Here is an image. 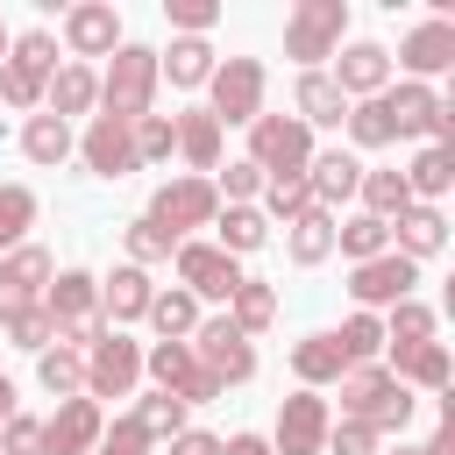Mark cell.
<instances>
[{
    "instance_id": "38",
    "label": "cell",
    "mask_w": 455,
    "mask_h": 455,
    "mask_svg": "<svg viewBox=\"0 0 455 455\" xmlns=\"http://www.w3.org/2000/svg\"><path fill=\"white\" fill-rule=\"evenodd\" d=\"M355 192H363V213H377L384 228L412 206V192H405V178H398V171H363V185H355Z\"/></svg>"
},
{
    "instance_id": "19",
    "label": "cell",
    "mask_w": 455,
    "mask_h": 455,
    "mask_svg": "<svg viewBox=\"0 0 455 455\" xmlns=\"http://www.w3.org/2000/svg\"><path fill=\"white\" fill-rule=\"evenodd\" d=\"M398 64L412 71V85H427V78H441L448 64H455V21L448 14H427L405 43H398Z\"/></svg>"
},
{
    "instance_id": "41",
    "label": "cell",
    "mask_w": 455,
    "mask_h": 455,
    "mask_svg": "<svg viewBox=\"0 0 455 455\" xmlns=\"http://www.w3.org/2000/svg\"><path fill=\"white\" fill-rule=\"evenodd\" d=\"M419 341H434V306H419V299L391 306V320H384V348L398 355V348H419Z\"/></svg>"
},
{
    "instance_id": "33",
    "label": "cell",
    "mask_w": 455,
    "mask_h": 455,
    "mask_svg": "<svg viewBox=\"0 0 455 455\" xmlns=\"http://www.w3.org/2000/svg\"><path fill=\"white\" fill-rule=\"evenodd\" d=\"M21 156H28V164H64V156H71V121L28 114V121H21Z\"/></svg>"
},
{
    "instance_id": "43",
    "label": "cell",
    "mask_w": 455,
    "mask_h": 455,
    "mask_svg": "<svg viewBox=\"0 0 455 455\" xmlns=\"http://www.w3.org/2000/svg\"><path fill=\"white\" fill-rule=\"evenodd\" d=\"M121 235H128V263H135V270H142V263H171V256H178V235H164L149 213H135Z\"/></svg>"
},
{
    "instance_id": "9",
    "label": "cell",
    "mask_w": 455,
    "mask_h": 455,
    "mask_svg": "<svg viewBox=\"0 0 455 455\" xmlns=\"http://www.w3.org/2000/svg\"><path fill=\"white\" fill-rule=\"evenodd\" d=\"M213 213H220V192H213V178H164L156 185V199H149V220L164 228V235H185V228H213Z\"/></svg>"
},
{
    "instance_id": "32",
    "label": "cell",
    "mask_w": 455,
    "mask_h": 455,
    "mask_svg": "<svg viewBox=\"0 0 455 455\" xmlns=\"http://www.w3.org/2000/svg\"><path fill=\"white\" fill-rule=\"evenodd\" d=\"M270 320H277V284L242 277V284H235V299H228V327H235V334H263Z\"/></svg>"
},
{
    "instance_id": "28",
    "label": "cell",
    "mask_w": 455,
    "mask_h": 455,
    "mask_svg": "<svg viewBox=\"0 0 455 455\" xmlns=\"http://www.w3.org/2000/svg\"><path fill=\"white\" fill-rule=\"evenodd\" d=\"M391 377H398L405 391H412V384H419V391H448V384H455V363H448L441 341H419V348H398V355H391Z\"/></svg>"
},
{
    "instance_id": "10",
    "label": "cell",
    "mask_w": 455,
    "mask_h": 455,
    "mask_svg": "<svg viewBox=\"0 0 455 455\" xmlns=\"http://www.w3.org/2000/svg\"><path fill=\"white\" fill-rule=\"evenodd\" d=\"M327 398L320 391H291L277 405V427H270V455H327Z\"/></svg>"
},
{
    "instance_id": "3",
    "label": "cell",
    "mask_w": 455,
    "mask_h": 455,
    "mask_svg": "<svg viewBox=\"0 0 455 455\" xmlns=\"http://www.w3.org/2000/svg\"><path fill=\"white\" fill-rule=\"evenodd\" d=\"M341 36H348V0H299L284 14V57L306 71H320V57H334Z\"/></svg>"
},
{
    "instance_id": "21",
    "label": "cell",
    "mask_w": 455,
    "mask_h": 455,
    "mask_svg": "<svg viewBox=\"0 0 455 455\" xmlns=\"http://www.w3.org/2000/svg\"><path fill=\"white\" fill-rule=\"evenodd\" d=\"M171 135H178V156L192 164V178H213V171H220V121H213L206 107L171 114Z\"/></svg>"
},
{
    "instance_id": "12",
    "label": "cell",
    "mask_w": 455,
    "mask_h": 455,
    "mask_svg": "<svg viewBox=\"0 0 455 455\" xmlns=\"http://www.w3.org/2000/svg\"><path fill=\"white\" fill-rule=\"evenodd\" d=\"M412 284H419V263H405L398 249H384V256L355 263V277H348V291H355V306H363V313H377V306H405V299H412Z\"/></svg>"
},
{
    "instance_id": "56",
    "label": "cell",
    "mask_w": 455,
    "mask_h": 455,
    "mask_svg": "<svg viewBox=\"0 0 455 455\" xmlns=\"http://www.w3.org/2000/svg\"><path fill=\"white\" fill-rule=\"evenodd\" d=\"M7 419H14V384L0 377V427H7Z\"/></svg>"
},
{
    "instance_id": "16",
    "label": "cell",
    "mask_w": 455,
    "mask_h": 455,
    "mask_svg": "<svg viewBox=\"0 0 455 455\" xmlns=\"http://www.w3.org/2000/svg\"><path fill=\"white\" fill-rule=\"evenodd\" d=\"M334 85H341V100L355 107V100H377L384 85H391V50L384 43H348V50H334V71H327Z\"/></svg>"
},
{
    "instance_id": "5",
    "label": "cell",
    "mask_w": 455,
    "mask_h": 455,
    "mask_svg": "<svg viewBox=\"0 0 455 455\" xmlns=\"http://www.w3.org/2000/svg\"><path fill=\"white\" fill-rule=\"evenodd\" d=\"M185 348H192V363H199V370H206L220 391L256 377V348H249V334H235V327H228V313H220V320H199Z\"/></svg>"
},
{
    "instance_id": "50",
    "label": "cell",
    "mask_w": 455,
    "mask_h": 455,
    "mask_svg": "<svg viewBox=\"0 0 455 455\" xmlns=\"http://www.w3.org/2000/svg\"><path fill=\"white\" fill-rule=\"evenodd\" d=\"M0 455H43V419L14 412V419L0 427Z\"/></svg>"
},
{
    "instance_id": "54",
    "label": "cell",
    "mask_w": 455,
    "mask_h": 455,
    "mask_svg": "<svg viewBox=\"0 0 455 455\" xmlns=\"http://www.w3.org/2000/svg\"><path fill=\"white\" fill-rule=\"evenodd\" d=\"M171 455H220V441H213V434H199V427H185V434L171 441Z\"/></svg>"
},
{
    "instance_id": "42",
    "label": "cell",
    "mask_w": 455,
    "mask_h": 455,
    "mask_svg": "<svg viewBox=\"0 0 455 455\" xmlns=\"http://www.w3.org/2000/svg\"><path fill=\"white\" fill-rule=\"evenodd\" d=\"M28 228H36V192L28 185H0V256L21 249Z\"/></svg>"
},
{
    "instance_id": "35",
    "label": "cell",
    "mask_w": 455,
    "mask_h": 455,
    "mask_svg": "<svg viewBox=\"0 0 455 455\" xmlns=\"http://www.w3.org/2000/svg\"><path fill=\"white\" fill-rule=\"evenodd\" d=\"M341 128H348V142H355V149H391V142H398V128H391V107H384V92H377V100H355Z\"/></svg>"
},
{
    "instance_id": "13",
    "label": "cell",
    "mask_w": 455,
    "mask_h": 455,
    "mask_svg": "<svg viewBox=\"0 0 455 455\" xmlns=\"http://www.w3.org/2000/svg\"><path fill=\"white\" fill-rule=\"evenodd\" d=\"M50 277H57L50 249H36V242L7 249V256H0V320H7V313H21V306H43Z\"/></svg>"
},
{
    "instance_id": "20",
    "label": "cell",
    "mask_w": 455,
    "mask_h": 455,
    "mask_svg": "<svg viewBox=\"0 0 455 455\" xmlns=\"http://www.w3.org/2000/svg\"><path fill=\"white\" fill-rule=\"evenodd\" d=\"M299 178H306L313 206H320V213H334L341 199H355V185H363V164H355L348 149H313V164H306Z\"/></svg>"
},
{
    "instance_id": "18",
    "label": "cell",
    "mask_w": 455,
    "mask_h": 455,
    "mask_svg": "<svg viewBox=\"0 0 455 455\" xmlns=\"http://www.w3.org/2000/svg\"><path fill=\"white\" fill-rule=\"evenodd\" d=\"M100 434H107L100 405H92V398H64V405L43 419V455H92Z\"/></svg>"
},
{
    "instance_id": "31",
    "label": "cell",
    "mask_w": 455,
    "mask_h": 455,
    "mask_svg": "<svg viewBox=\"0 0 455 455\" xmlns=\"http://www.w3.org/2000/svg\"><path fill=\"white\" fill-rule=\"evenodd\" d=\"M270 242V220L256 213V206H220L213 213V249L220 256H249V249H263Z\"/></svg>"
},
{
    "instance_id": "15",
    "label": "cell",
    "mask_w": 455,
    "mask_h": 455,
    "mask_svg": "<svg viewBox=\"0 0 455 455\" xmlns=\"http://www.w3.org/2000/svg\"><path fill=\"white\" fill-rule=\"evenodd\" d=\"M178 284L192 291V299H235V284H242V263L235 256H220L213 242H178Z\"/></svg>"
},
{
    "instance_id": "40",
    "label": "cell",
    "mask_w": 455,
    "mask_h": 455,
    "mask_svg": "<svg viewBox=\"0 0 455 455\" xmlns=\"http://www.w3.org/2000/svg\"><path fill=\"white\" fill-rule=\"evenodd\" d=\"M135 427H142V441H178L185 434V405L171 398V391H149V398H135V412H128Z\"/></svg>"
},
{
    "instance_id": "26",
    "label": "cell",
    "mask_w": 455,
    "mask_h": 455,
    "mask_svg": "<svg viewBox=\"0 0 455 455\" xmlns=\"http://www.w3.org/2000/svg\"><path fill=\"white\" fill-rule=\"evenodd\" d=\"M391 228H398V256H405V263L441 256V242H448V213H441V206H419V199H412Z\"/></svg>"
},
{
    "instance_id": "14",
    "label": "cell",
    "mask_w": 455,
    "mask_h": 455,
    "mask_svg": "<svg viewBox=\"0 0 455 455\" xmlns=\"http://www.w3.org/2000/svg\"><path fill=\"white\" fill-rule=\"evenodd\" d=\"M64 50H71V64L114 57V50H121V14H114V0H78V7H64Z\"/></svg>"
},
{
    "instance_id": "11",
    "label": "cell",
    "mask_w": 455,
    "mask_h": 455,
    "mask_svg": "<svg viewBox=\"0 0 455 455\" xmlns=\"http://www.w3.org/2000/svg\"><path fill=\"white\" fill-rule=\"evenodd\" d=\"M142 370H149V377H156V391H171L178 405H213V398H220V384L192 363V348H185V341H156V348L142 355Z\"/></svg>"
},
{
    "instance_id": "49",
    "label": "cell",
    "mask_w": 455,
    "mask_h": 455,
    "mask_svg": "<svg viewBox=\"0 0 455 455\" xmlns=\"http://www.w3.org/2000/svg\"><path fill=\"white\" fill-rule=\"evenodd\" d=\"M164 21H171L178 36H206V28L220 21V7H213V0H164Z\"/></svg>"
},
{
    "instance_id": "57",
    "label": "cell",
    "mask_w": 455,
    "mask_h": 455,
    "mask_svg": "<svg viewBox=\"0 0 455 455\" xmlns=\"http://www.w3.org/2000/svg\"><path fill=\"white\" fill-rule=\"evenodd\" d=\"M384 455H427V448H405V441H398V448H384Z\"/></svg>"
},
{
    "instance_id": "4",
    "label": "cell",
    "mask_w": 455,
    "mask_h": 455,
    "mask_svg": "<svg viewBox=\"0 0 455 455\" xmlns=\"http://www.w3.org/2000/svg\"><path fill=\"white\" fill-rule=\"evenodd\" d=\"M249 164L263 178H299L313 164V128L299 114H256L249 121Z\"/></svg>"
},
{
    "instance_id": "23",
    "label": "cell",
    "mask_w": 455,
    "mask_h": 455,
    "mask_svg": "<svg viewBox=\"0 0 455 455\" xmlns=\"http://www.w3.org/2000/svg\"><path fill=\"white\" fill-rule=\"evenodd\" d=\"M291 114H299L306 128H341V121H348V100H341V85H334L327 71H299V85H291Z\"/></svg>"
},
{
    "instance_id": "22",
    "label": "cell",
    "mask_w": 455,
    "mask_h": 455,
    "mask_svg": "<svg viewBox=\"0 0 455 455\" xmlns=\"http://www.w3.org/2000/svg\"><path fill=\"white\" fill-rule=\"evenodd\" d=\"M149 299H156V284H149V270H135V263H121L114 277H100V313H107V327L142 320V313H149Z\"/></svg>"
},
{
    "instance_id": "27",
    "label": "cell",
    "mask_w": 455,
    "mask_h": 455,
    "mask_svg": "<svg viewBox=\"0 0 455 455\" xmlns=\"http://www.w3.org/2000/svg\"><path fill=\"white\" fill-rule=\"evenodd\" d=\"M291 370H299V391H320V384H341L348 377V355H341L334 334H306L291 348Z\"/></svg>"
},
{
    "instance_id": "45",
    "label": "cell",
    "mask_w": 455,
    "mask_h": 455,
    "mask_svg": "<svg viewBox=\"0 0 455 455\" xmlns=\"http://www.w3.org/2000/svg\"><path fill=\"white\" fill-rule=\"evenodd\" d=\"M0 334H7L14 348H28V355H43V348L57 341V327H50V313H43V306H21V313H7V320H0Z\"/></svg>"
},
{
    "instance_id": "36",
    "label": "cell",
    "mask_w": 455,
    "mask_h": 455,
    "mask_svg": "<svg viewBox=\"0 0 455 455\" xmlns=\"http://www.w3.org/2000/svg\"><path fill=\"white\" fill-rule=\"evenodd\" d=\"M334 249L355 256V263H370V256L391 249V228H384L377 213H348V220H334Z\"/></svg>"
},
{
    "instance_id": "52",
    "label": "cell",
    "mask_w": 455,
    "mask_h": 455,
    "mask_svg": "<svg viewBox=\"0 0 455 455\" xmlns=\"http://www.w3.org/2000/svg\"><path fill=\"white\" fill-rule=\"evenodd\" d=\"M142 448H149V441H142V427H135V419L121 412V419H114L107 434H100V448H92V455H142Z\"/></svg>"
},
{
    "instance_id": "2",
    "label": "cell",
    "mask_w": 455,
    "mask_h": 455,
    "mask_svg": "<svg viewBox=\"0 0 455 455\" xmlns=\"http://www.w3.org/2000/svg\"><path fill=\"white\" fill-rule=\"evenodd\" d=\"M149 100H156V50L149 43H121L107 57V71H100V114L135 128L149 114Z\"/></svg>"
},
{
    "instance_id": "53",
    "label": "cell",
    "mask_w": 455,
    "mask_h": 455,
    "mask_svg": "<svg viewBox=\"0 0 455 455\" xmlns=\"http://www.w3.org/2000/svg\"><path fill=\"white\" fill-rule=\"evenodd\" d=\"M419 448H427V455H455V398H441V427H434Z\"/></svg>"
},
{
    "instance_id": "29",
    "label": "cell",
    "mask_w": 455,
    "mask_h": 455,
    "mask_svg": "<svg viewBox=\"0 0 455 455\" xmlns=\"http://www.w3.org/2000/svg\"><path fill=\"white\" fill-rule=\"evenodd\" d=\"M398 178H405V192H412L419 206H434V199L455 185V149H448V142H427V149H419V156H412Z\"/></svg>"
},
{
    "instance_id": "24",
    "label": "cell",
    "mask_w": 455,
    "mask_h": 455,
    "mask_svg": "<svg viewBox=\"0 0 455 455\" xmlns=\"http://www.w3.org/2000/svg\"><path fill=\"white\" fill-rule=\"evenodd\" d=\"M213 64H220V57H213L206 36H171V50H156V78H171V85H185V92L206 85Z\"/></svg>"
},
{
    "instance_id": "30",
    "label": "cell",
    "mask_w": 455,
    "mask_h": 455,
    "mask_svg": "<svg viewBox=\"0 0 455 455\" xmlns=\"http://www.w3.org/2000/svg\"><path fill=\"white\" fill-rule=\"evenodd\" d=\"M284 256L299 263V270H313V263H327L334 256V213H320V206H306L291 228H284Z\"/></svg>"
},
{
    "instance_id": "51",
    "label": "cell",
    "mask_w": 455,
    "mask_h": 455,
    "mask_svg": "<svg viewBox=\"0 0 455 455\" xmlns=\"http://www.w3.org/2000/svg\"><path fill=\"white\" fill-rule=\"evenodd\" d=\"M377 441H384V434H370V427H355V419L327 427V455H377Z\"/></svg>"
},
{
    "instance_id": "1",
    "label": "cell",
    "mask_w": 455,
    "mask_h": 455,
    "mask_svg": "<svg viewBox=\"0 0 455 455\" xmlns=\"http://www.w3.org/2000/svg\"><path fill=\"white\" fill-rule=\"evenodd\" d=\"M341 419H355V427H370V434H405L412 391H405L384 363H363V370L341 377Z\"/></svg>"
},
{
    "instance_id": "6",
    "label": "cell",
    "mask_w": 455,
    "mask_h": 455,
    "mask_svg": "<svg viewBox=\"0 0 455 455\" xmlns=\"http://www.w3.org/2000/svg\"><path fill=\"white\" fill-rule=\"evenodd\" d=\"M206 85H213V107H206V114H213L220 128H249V121L263 114V64H256V57H220Z\"/></svg>"
},
{
    "instance_id": "47",
    "label": "cell",
    "mask_w": 455,
    "mask_h": 455,
    "mask_svg": "<svg viewBox=\"0 0 455 455\" xmlns=\"http://www.w3.org/2000/svg\"><path fill=\"white\" fill-rule=\"evenodd\" d=\"M128 135H135V171H142V164H164V156L178 149V135H171V114H142Z\"/></svg>"
},
{
    "instance_id": "55",
    "label": "cell",
    "mask_w": 455,
    "mask_h": 455,
    "mask_svg": "<svg viewBox=\"0 0 455 455\" xmlns=\"http://www.w3.org/2000/svg\"><path fill=\"white\" fill-rule=\"evenodd\" d=\"M220 455H270V434H228Z\"/></svg>"
},
{
    "instance_id": "17",
    "label": "cell",
    "mask_w": 455,
    "mask_h": 455,
    "mask_svg": "<svg viewBox=\"0 0 455 455\" xmlns=\"http://www.w3.org/2000/svg\"><path fill=\"white\" fill-rule=\"evenodd\" d=\"M71 149L85 156V171H92V178H128V171H135V135H128V121L92 114V121H85V135H78Z\"/></svg>"
},
{
    "instance_id": "44",
    "label": "cell",
    "mask_w": 455,
    "mask_h": 455,
    "mask_svg": "<svg viewBox=\"0 0 455 455\" xmlns=\"http://www.w3.org/2000/svg\"><path fill=\"white\" fill-rule=\"evenodd\" d=\"M306 206H313L306 178H263V206H256L263 220H284V228H291V220H299Z\"/></svg>"
},
{
    "instance_id": "48",
    "label": "cell",
    "mask_w": 455,
    "mask_h": 455,
    "mask_svg": "<svg viewBox=\"0 0 455 455\" xmlns=\"http://www.w3.org/2000/svg\"><path fill=\"white\" fill-rule=\"evenodd\" d=\"M213 192H228V206H249V199L263 192V171H256L249 156H235L228 171H213Z\"/></svg>"
},
{
    "instance_id": "7",
    "label": "cell",
    "mask_w": 455,
    "mask_h": 455,
    "mask_svg": "<svg viewBox=\"0 0 455 455\" xmlns=\"http://www.w3.org/2000/svg\"><path fill=\"white\" fill-rule=\"evenodd\" d=\"M384 107H391V128L398 135H419V142H448L455 149V107L434 92V85H384Z\"/></svg>"
},
{
    "instance_id": "37",
    "label": "cell",
    "mask_w": 455,
    "mask_h": 455,
    "mask_svg": "<svg viewBox=\"0 0 455 455\" xmlns=\"http://www.w3.org/2000/svg\"><path fill=\"white\" fill-rule=\"evenodd\" d=\"M36 384H43L50 398H85V355L43 348V355H36Z\"/></svg>"
},
{
    "instance_id": "39",
    "label": "cell",
    "mask_w": 455,
    "mask_h": 455,
    "mask_svg": "<svg viewBox=\"0 0 455 455\" xmlns=\"http://www.w3.org/2000/svg\"><path fill=\"white\" fill-rule=\"evenodd\" d=\"M334 341H341L348 370H363V363H377V355H384V320H377V313H348V320L334 327Z\"/></svg>"
},
{
    "instance_id": "8",
    "label": "cell",
    "mask_w": 455,
    "mask_h": 455,
    "mask_svg": "<svg viewBox=\"0 0 455 455\" xmlns=\"http://www.w3.org/2000/svg\"><path fill=\"white\" fill-rule=\"evenodd\" d=\"M142 384V348L121 334V327H107L92 348H85V398L100 405V398H128Z\"/></svg>"
},
{
    "instance_id": "25",
    "label": "cell",
    "mask_w": 455,
    "mask_h": 455,
    "mask_svg": "<svg viewBox=\"0 0 455 455\" xmlns=\"http://www.w3.org/2000/svg\"><path fill=\"white\" fill-rule=\"evenodd\" d=\"M92 100H100V71H92V64H57L50 85H43V114H57V121L85 114Z\"/></svg>"
},
{
    "instance_id": "46",
    "label": "cell",
    "mask_w": 455,
    "mask_h": 455,
    "mask_svg": "<svg viewBox=\"0 0 455 455\" xmlns=\"http://www.w3.org/2000/svg\"><path fill=\"white\" fill-rule=\"evenodd\" d=\"M43 85H50V78H43V71H28L21 57H7V64H0V107H43Z\"/></svg>"
},
{
    "instance_id": "34",
    "label": "cell",
    "mask_w": 455,
    "mask_h": 455,
    "mask_svg": "<svg viewBox=\"0 0 455 455\" xmlns=\"http://www.w3.org/2000/svg\"><path fill=\"white\" fill-rule=\"evenodd\" d=\"M142 320H149V327H156L164 341H192V327H199V299H192L185 284H178V291H156Z\"/></svg>"
},
{
    "instance_id": "58",
    "label": "cell",
    "mask_w": 455,
    "mask_h": 455,
    "mask_svg": "<svg viewBox=\"0 0 455 455\" xmlns=\"http://www.w3.org/2000/svg\"><path fill=\"white\" fill-rule=\"evenodd\" d=\"M7 43H14V36H7V21H0V64H7Z\"/></svg>"
}]
</instances>
